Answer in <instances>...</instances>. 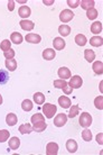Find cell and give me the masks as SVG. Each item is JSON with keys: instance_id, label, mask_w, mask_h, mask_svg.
<instances>
[{"instance_id": "obj_1", "label": "cell", "mask_w": 103, "mask_h": 155, "mask_svg": "<svg viewBox=\"0 0 103 155\" xmlns=\"http://www.w3.org/2000/svg\"><path fill=\"white\" fill-rule=\"evenodd\" d=\"M31 124H33V130L37 133L44 132L47 127V124L45 121V117L43 114H35L31 116Z\"/></svg>"}, {"instance_id": "obj_2", "label": "cell", "mask_w": 103, "mask_h": 155, "mask_svg": "<svg viewBox=\"0 0 103 155\" xmlns=\"http://www.w3.org/2000/svg\"><path fill=\"white\" fill-rule=\"evenodd\" d=\"M56 111H57V107L53 104H45L43 106V113L46 118H53Z\"/></svg>"}, {"instance_id": "obj_3", "label": "cell", "mask_w": 103, "mask_h": 155, "mask_svg": "<svg viewBox=\"0 0 103 155\" xmlns=\"http://www.w3.org/2000/svg\"><path fill=\"white\" fill-rule=\"evenodd\" d=\"M79 123H80L81 126H82V127H84V128L90 127V126H91V124H92L91 115H90L89 113H83L82 115H81Z\"/></svg>"}, {"instance_id": "obj_4", "label": "cell", "mask_w": 103, "mask_h": 155, "mask_svg": "<svg viewBox=\"0 0 103 155\" xmlns=\"http://www.w3.org/2000/svg\"><path fill=\"white\" fill-rule=\"evenodd\" d=\"M73 17H74V14H73L72 10L64 9L61 12V15H60V19H61L62 23H69V21H71L73 19Z\"/></svg>"}, {"instance_id": "obj_5", "label": "cell", "mask_w": 103, "mask_h": 155, "mask_svg": "<svg viewBox=\"0 0 103 155\" xmlns=\"http://www.w3.org/2000/svg\"><path fill=\"white\" fill-rule=\"evenodd\" d=\"M67 123V116L65 114H58L57 116L54 118V125L56 127H63Z\"/></svg>"}, {"instance_id": "obj_6", "label": "cell", "mask_w": 103, "mask_h": 155, "mask_svg": "<svg viewBox=\"0 0 103 155\" xmlns=\"http://www.w3.org/2000/svg\"><path fill=\"white\" fill-rule=\"evenodd\" d=\"M82 83H83V80L80 75H74V77L71 78V81H69V85L72 87V89H79L82 87Z\"/></svg>"}, {"instance_id": "obj_7", "label": "cell", "mask_w": 103, "mask_h": 155, "mask_svg": "<svg viewBox=\"0 0 103 155\" xmlns=\"http://www.w3.org/2000/svg\"><path fill=\"white\" fill-rule=\"evenodd\" d=\"M58 153V145L56 143H48L46 146V154L56 155Z\"/></svg>"}, {"instance_id": "obj_8", "label": "cell", "mask_w": 103, "mask_h": 155, "mask_svg": "<svg viewBox=\"0 0 103 155\" xmlns=\"http://www.w3.org/2000/svg\"><path fill=\"white\" fill-rule=\"evenodd\" d=\"M71 104H72V101L69 98H67L66 96H62V97L58 98V105L61 106L62 108L64 109H69L71 107Z\"/></svg>"}, {"instance_id": "obj_9", "label": "cell", "mask_w": 103, "mask_h": 155, "mask_svg": "<svg viewBox=\"0 0 103 155\" xmlns=\"http://www.w3.org/2000/svg\"><path fill=\"white\" fill-rule=\"evenodd\" d=\"M19 25H20V27L23 28L24 31H27L34 29V27H35V24L33 23V21H31V20H27V19L20 20Z\"/></svg>"}, {"instance_id": "obj_10", "label": "cell", "mask_w": 103, "mask_h": 155, "mask_svg": "<svg viewBox=\"0 0 103 155\" xmlns=\"http://www.w3.org/2000/svg\"><path fill=\"white\" fill-rule=\"evenodd\" d=\"M26 41L28 43H31V44H38L40 41H42V37L39 35H37V34H33V33H31V34H27L26 35Z\"/></svg>"}, {"instance_id": "obj_11", "label": "cell", "mask_w": 103, "mask_h": 155, "mask_svg": "<svg viewBox=\"0 0 103 155\" xmlns=\"http://www.w3.org/2000/svg\"><path fill=\"white\" fill-rule=\"evenodd\" d=\"M57 73H58V77L61 78L62 80H65V79L71 78V71H69V69L65 68V66H63V68H61V69H58Z\"/></svg>"}, {"instance_id": "obj_12", "label": "cell", "mask_w": 103, "mask_h": 155, "mask_svg": "<svg viewBox=\"0 0 103 155\" xmlns=\"http://www.w3.org/2000/svg\"><path fill=\"white\" fill-rule=\"evenodd\" d=\"M53 45L55 50L61 51L65 47V41L62 37H56V38H54Z\"/></svg>"}, {"instance_id": "obj_13", "label": "cell", "mask_w": 103, "mask_h": 155, "mask_svg": "<svg viewBox=\"0 0 103 155\" xmlns=\"http://www.w3.org/2000/svg\"><path fill=\"white\" fill-rule=\"evenodd\" d=\"M55 55H56V53H55V51H54L53 48H46V50L43 52V58H45V60H47V61L54 60Z\"/></svg>"}, {"instance_id": "obj_14", "label": "cell", "mask_w": 103, "mask_h": 155, "mask_svg": "<svg viewBox=\"0 0 103 155\" xmlns=\"http://www.w3.org/2000/svg\"><path fill=\"white\" fill-rule=\"evenodd\" d=\"M66 150L69 153H75L77 151V143L74 140H69L66 142Z\"/></svg>"}, {"instance_id": "obj_15", "label": "cell", "mask_w": 103, "mask_h": 155, "mask_svg": "<svg viewBox=\"0 0 103 155\" xmlns=\"http://www.w3.org/2000/svg\"><path fill=\"white\" fill-rule=\"evenodd\" d=\"M17 120H18L17 116L12 113L8 114L7 117H6V123H7L8 126H15V125L17 124Z\"/></svg>"}, {"instance_id": "obj_16", "label": "cell", "mask_w": 103, "mask_h": 155, "mask_svg": "<svg viewBox=\"0 0 103 155\" xmlns=\"http://www.w3.org/2000/svg\"><path fill=\"white\" fill-rule=\"evenodd\" d=\"M19 16L21 18H27V17H29L31 16V8L28 7V6H21L19 8Z\"/></svg>"}, {"instance_id": "obj_17", "label": "cell", "mask_w": 103, "mask_h": 155, "mask_svg": "<svg viewBox=\"0 0 103 155\" xmlns=\"http://www.w3.org/2000/svg\"><path fill=\"white\" fill-rule=\"evenodd\" d=\"M23 36H21V34H19V33H17V31H14L11 35H10V41H11L12 43H15V44H20V43H23Z\"/></svg>"}, {"instance_id": "obj_18", "label": "cell", "mask_w": 103, "mask_h": 155, "mask_svg": "<svg viewBox=\"0 0 103 155\" xmlns=\"http://www.w3.org/2000/svg\"><path fill=\"white\" fill-rule=\"evenodd\" d=\"M6 68L8 69V71L14 72V71L17 69V61H16V60H14V58L6 60Z\"/></svg>"}, {"instance_id": "obj_19", "label": "cell", "mask_w": 103, "mask_h": 155, "mask_svg": "<svg viewBox=\"0 0 103 155\" xmlns=\"http://www.w3.org/2000/svg\"><path fill=\"white\" fill-rule=\"evenodd\" d=\"M81 4V7L83 8L84 10H86L88 12L89 9H91V8L94 7V0H82L80 2Z\"/></svg>"}, {"instance_id": "obj_20", "label": "cell", "mask_w": 103, "mask_h": 155, "mask_svg": "<svg viewBox=\"0 0 103 155\" xmlns=\"http://www.w3.org/2000/svg\"><path fill=\"white\" fill-rule=\"evenodd\" d=\"M90 44H91L92 46H95V47L102 46L103 45L102 37H99V36H93V37L90 38Z\"/></svg>"}, {"instance_id": "obj_21", "label": "cell", "mask_w": 103, "mask_h": 155, "mask_svg": "<svg viewBox=\"0 0 103 155\" xmlns=\"http://www.w3.org/2000/svg\"><path fill=\"white\" fill-rule=\"evenodd\" d=\"M58 33H60L63 37H66V36H69V33H71V27H69V25H61V26L58 27Z\"/></svg>"}, {"instance_id": "obj_22", "label": "cell", "mask_w": 103, "mask_h": 155, "mask_svg": "<svg viewBox=\"0 0 103 155\" xmlns=\"http://www.w3.org/2000/svg\"><path fill=\"white\" fill-rule=\"evenodd\" d=\"M84 58L85 60L88 61V62H93L94 60H95V53H94V51L92 50H85L84 51Z\"/></svg>"}, {"instance_id": "obj_23", "label": "cell", "mask_w": 103, "mask_h": 155, "mask_svg": "<svg viewBox=\"0 0 103 155\" xmlns=\"http://www.w3.org/2000/svg\"><path fill=\"white\" fill-rule=\"evenodd\" d=\"M20 145V140L18 137H11L9 140V148L10 150H17Z\"/></svg>"}, {"instance_id": "obj_24", "label": "cell", "mask_w": 103, "mask_h": 155, "mask_svg": "<svg viewBox=\"0 0 103 155\" xmlns=\"http://www.w3.org/2000/svg\"><path fill=\"white\" fill-rule=\"evenodd\" d=\"M9 73H8V71L6 70H2V69H0V84H5V83H7L9 81Z\"/></svg>"}, {"instance_id": "obj_25", "label": "cell", "mask_w": 103, "mask_h": 155, "mask_svg": "<svg viewBox=\"0 0 103 155\" xmlns=\"http://www.w3.org/2000/svg\"><path fill=\"white\" fill-rule=\"evenodd\" d=\"M93 71H94V73L96 74H101L103 73V63L101 61H96V62L93 63Z\"/></svg>"}, {"instance_id": "obj_26", "label": "cell", "mask_w": 103, "mask_h": 155, "mask_svg": "<svg viewBox=\"0 0 103 155\" xmlns=\"http://www.w3.org/2000/svg\"><path fill=\"white\" fill-rule=\"evenodd\" d=\"M19 132L25 135V134H31V132H34L33 130V127H31V125L29 124H23L19 126Z\"/></svg>"}, {"instance_id": "obj_27", "label": "cell", "mask_w": 103, "mask_h": 155, "mask_svg": "<svg viewBox=\"0 0 103 155\" xmlns=\"http://www.w3.org/2000/svg\"><path fill=\"white\" fill-rule=\"evenodd\" d=\"M91 31L93 34H99L102 31V23L100 21H94L91 25Z\"/></svg>"}, {"instance_id": "obj_28", "label": "cell", "mask_w": 103, "mask_h": 155, "mask_svg": "<svg viewBox=\"0 0 103 155\" xmlns=\"http://www.w3.org/2000/svg\"><path fill=\"white\" fill-rule=\"evenodd\" d=\"M21 108H23V110H25V111H31V109L34 108V105H33L31 100L25 99V100L21 102Z\"/></svg>"}, {"instance_id": "obj_29", "label": "cell", "mask_w": 103, "mask_h": 155, "mask_svg": "<svg viewBox=\"0 0 103 155\" xmlns=\"http://www.w3.org/2000/svg\"><path fill=\"white\" fill-rule=\"evenodd\" d=\"M88 42V39L85 37V35L83 34H79V35L75 36V43H76L79 46H84Z\"/></svg>"}, {"instance_id": "obj_30", "label": "cell", "mask_w": 103, "mask_h": 155, "mask_svg": "<svg viewBox=\"0 0 103 155\" xmlns=\"http://www.w3.org/2000/svg\"><path fill=\"white\" fill-rule=\"evenodd\" d=\"M34 101L37 105H43L45 102V96L42 92H36L34 94Z\"/></svg>"}, {"instance_id": "obj_31", "label": "cell", "mask_w": 103, "mask_h": 155, "mask_svg": "<svg viewBox=\"0 0 103 155\" xmlns=\"http://www.w3.org/2000/svg\"><path fill=\"white\" fill-rule=\"evenodd\" d=\"M80 111V106L79 105H74L72 107H69V118H74L76 117V115Z\"/></svg>"}, {"instance_id": "obj_32", "label": "cell", "mask_w": 103, "mask_h": 155, "mask_svg": "<svg viewBox=\"0 0 103 155\" xmlns=\"http://www.w3.org/2000/svg\"><path fill=\"white\" fill-rule=\"evenodd\" d=\"M86 16H88L89 19H95L96 17H98V10H96L95 8H91V9H89L88 12H86Z\"/></svg>"}, {"instance_id": "obj_33", "label": "cell", "mask_w": 103, "mask_h": 155, "mask_svg": "<svg viewBox=\"0 0 103 155\" xmlns=\"http://www.w3.org/2000/svg\"><path fill=\"white\" fill-rule=\"evenodd\" d=\"M82 138H83L85 142H90L92 140V133L90 129H84L83 132H82Z\"/></svg>"}, {"instance_id": "obj_34", "label": "cell", "mask_w": 103, "mask_h": 155, "mask_svg": "<svg viewBox=\"0 0 103 155\" xmlns=\"http://www.w3.org/2000/svg\"><path fill=\"white\" fill-rule=\"evenodd\" d=\"M9 133L7 129H1L0 130V143H4L6 140H8L9 138Z\"/></svg>"}, {"instance_id": "obj_35", "label": "cell", "mask_w": 103, "mask_h": 155, "mask_svg": "<svg viewBox=\"0 0 103 155\" xmlns=\"http://www.w3.org/2000/svg\"><path fill=\"white\" fill-rule=\"evenodd\" d=\"M67 84H69V83L65 81V80H62V79H60V80H55V81H54V87L57 88V89H63V88L66 87Z\"/></svg>"}, {"instance_id": "obj_36", "label": "cell", "mask_w": 103, "mask_h": 155, "mask_svg": "<svg viewBox=\"0 0 103 155\" xmlns=\"http://www.w3.org/2000/svg\"><path fill=\"white\" fill-rule=\"evenodd\" d=\"M10 45H11V42H9V39H4L0 44V48L4 52H6V51L10 50Z\"/></svg>"}, {"instance_id": "obj_37", "label": "cell", "mask_w": 103, "mask_h": 155, "mask_svg": "<svg viewBox=\"0 0 103 155\" xmlns=\"http://www.w3.org/2000/svg\"><path fill=\"white\" fill-rule=\"evenodd\" d=\"M94 105H95V107L99 109V110H102L103 109V97L102 96H99V97L95 98Z\"/></svg>"}, {"instance_id": "obj_38", "label": "cell", "mask_w": 103, "mask_h": 155, "mask_svg": "<svg viewBox=\"0 0 103 155\" xmlns=\"http://www.w3.org/2000/svg\"><path fill=\"white\" fill-rule=\"evenodd\" d=\"M16 52L15 50H12V48H10V50L6 51V52H4V56L7 60H10V58H14V56H15Z\"/></svg>"}, {"instance_id": "obj_39", "label": "cell", "mask_w": 103, "mask_h": 155, "mask_svg": "<svg viewBox=\"0 0 103 155\" xmlns=\"http://www.w3.org/2000/svg\"><path fill=\"white\" fill-rule=\"evenodd\" d=\"M67 5H69L71 8H76V7H79L80 1H79V0H67Z\"/></svg>"}, {"instance_id": "obj_40", "label": "cell", "mask_w": 103, "mask_h": 155, "mask_svg": "<svg viewBox=\"0 0 103 155\" xmlns=\"http://www.w3.org/2000/svg\"><path fill=\"white\" fill-rule=\"evenodd\" d=\"M8 9H9V12H12L15 9V1L14 0H9L8 1Z\"/></svg>"}, {"instance_id": "obj_41", "label": "cell", "mask_w": 103, "mask_h": 155, "mask_svg": "<svg viewBox=\"0 0 103 155\" xmlns=\"http://www.w3.org/2000/svg\"><path fill=\"white\" fill-rule=\"evenodd\" d=\"M72 87H69V84L66 85V87H64V88H63V91H64V93L65 94H71V93H72Z\"/></svg>"}, {"instance_id": "obj_42", "label": "cell", "mask_w": 103, "mask_h": 155, "mask_svg": "<svg viewBox=\"0 0 103 155\" xmlns=\"http://www.w3.org/2000/svg\"><path fill=\"white\" fill-rule=\"evenodd\" d=\"M102 137H103V134H102V133H100V134H98V136H96V142H98V143H99L100 145H102V144H103Z\"/></svg>"}, {"instance_id": "obj_43", "label": "cell", "mask_w": 103, "mask_h": 155, "mask_svg": "<svg viewBox=\"0 0 103 155\" xmlns=\"http://www.w3.org/2000/svg\"><path fill=\"white\" fill-rule=\"evenodd\" d=\"M43 2H44V4H45L46 6H50V5L54 4V0H50V1H47V0H44Z\"/></svg>"}, {"instance_id": "obj_44", "label": "cell", "mask_w": 103, "mask_h": 155, "mask_svg": "<svg viewBox=\"0 0 103 155\" xmlns=\"http://www.w3.org/2000/svg\"><path fill=\"white\" fill-rule=\"evenodd\" d=\"M0 105H2V97H1V94H0Z\"/></svg>"}]
</instances>
